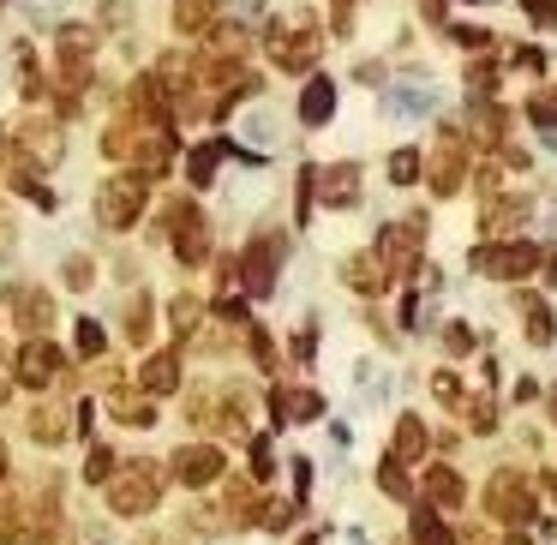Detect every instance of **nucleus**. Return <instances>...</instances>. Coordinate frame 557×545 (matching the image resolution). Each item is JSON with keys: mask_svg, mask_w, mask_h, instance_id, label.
<instances>
[{"mask_svg": "<svg viewBox=\"0 0 557 545\" xmlns=\"http://www.w3.org/2000/svg\"><path fill=\"white\" fill-rule=\"evenodd\" d=\"M42 450H54V444H66V432H72V420H66V408H30V426H24Z\"/></svg>", "mask_w": 557, "mask_h": 545, "instance_id": "a211bd4d", "label": "nucleus"}, {"mask_svg": "<svg viewBox=\"0 0 557 545\" xmlns=\"http://www.w3.org/2000/svg\"><path fill=\"white\" fill-rule=\"evenodd\" d=\"M246 354H252L258 366H270V336H264L258 324H246Z\"/></svg>", "mask_w": 557, "mask_h": 545, "instance_id": "4c0bfd02", "label": "nucleus"}, {"mask_svg": "<svg viewBox=\"0 0 557 545\" xmlns=\"http://www.w3.org/2000/svg\"><path fill=\"white\" fill-rule=\"evenodd\" d=\"M270 54H276L282 72H306L312 54H318V42L306 30H294V24H270Z\"/></svg>", "mask_w": 557, "mask_h": 545, "instance_id": "9b49d317", "label": "nucleus"}, {"mask_svg": "<svg viewBox=\"0 0 557 545\" xmlns=\"http://www.w3.org/2000/svg\"><path fill=\"white\" fill-rule=\"evenodd\" d=\"M216 150H222V144H198V150L186 156V174H192V186H210V174H216Z\"/></svg>", "mask_w": 557, "mask_h": 545, "instance_id": "cd10ccee", "label": "nucleus"}, {"mask_svg": "<svg viewBox=\"0 0 557 545\" xmlns=\"http://www.w3.org/2000/svg\"><path fill=\"white\" fill-rule=\"evenodd\" d=\"M174 390H180V354L162 348V354H150V360L138 366V396L162 402V396H174Z\"/></svg>", "mask_w": 557, "mask_h": 545, "instance_id": "f8f14e48", "label": "nucleus"}, {"mask_svg": "<svg viewBox=\"0 0 557 545\" xmlns=\"http://www.w3.org/2000/svg\"><path fill=\"white\" fill-rule=\"evenodd\" d=\"M102 408H108L120 426H132V432H150V426H156V402L138 396V390H126V384H114V390L102 396Z\"/></svg>", "mask_w": 557, "mask_h": 545, "instance_id": "ddd939ff", "label": "nucleus"}, {"mask_svg": "<svg viewBox=\"0 0 557 545\" xmlns=\"http://www.w3.org/2000/svg\"><path fill=\"white\" fill-rule=\"evenodd\" d=\"M114 468H120V456H114L108 444H90V462H84V480H90V486H102V480H108Z\"/></svg>", "mask_w": 557, "mask_h": 545, "instance_id": "c85d7f7f", "label": "nucleus"}, {"mask_svg": "<svg viewBox=\"0 0 557 545\" xmlns=\"http://www.w3.org/2000/svg\"><path fill=\"white\" fill-rule=\"evenodd\" d=\"M378 486H384L390 498H408V474H402V462H390V456H384V468H378Z\"/></svg>", "mask_w": 557, "mask_h": 545, "instance_id": "473e14b6", "label": "nucleus"}, {"mask_svg": "<svg viewBox=\"0 0 557 545\" xmlns=\"http://www.w3.org/2000/svg\"><path fill=\"white\" fill-rule=\"evenodd\" d=\"M198 318H204V306H198L192 294H180V300L168 306V324H174V336H198Z\"/></svg>", "mask_w": 557, "mask_h": 545, "instance_id": "393cba45", "label": "nucleus"}, {"mask_svg": "<svg viewBox=\"0 0 557 545\" xmlns=\"http://www.w3.org/2000/svg\"><path fill=\"white\" fill-rule=\"evenodd\" d=\"M324 204H330V210H348V204H360V168H354V162H336V168H324Z\"/></svg>", "mask_w": 557, "mask_h": 545, "instance_id": "2eb2a0df", "label": "nucleus"}, {"mask_svg": "<svg viewBox=\"0 0 557 545\" xmlns=\"http://www.w3.org/2000/svg\"><path fill=\"white\" fill-rule=\"evenodd\" d=\"M474 270L480 276H498V282H522L540 270V246L534 240H498V246H480L474 252Z\"/></svg>", "mask_w": 557, "mask_h": 545, "instance_id": "39448f33", "label": "nucleus"}, {"mask_svg": "<svg viewBox=\"0 0 557 545\" xmlns=\"http://www.w3.org/2000/svg\"><path fill=\"white\" fill-rule=\"evenodd\" d=\"M546 492H552V504H557V474H546Z\"/></svg>", "mask_w": 557, "mask_h": 545, "instance_id": "a18cd8bd", "label": "nucleus"}, {"mask_svg": "<svg viewBox=\"0 0 557 545\" xmlns=\"http://www.w3.org/2000/svg\"><path fill=\"white\" fill-rule=\"evenodd\" d=\"M462 498H468V486H462L456 468H432L426 474V510H456Z\"/></svg>", "mask_w": 557, "mask_h": 545, "instance_id": "f3484780", "label": "nucleus"}, {"mask_svg": "<svg viewBox=\"0 0 557 545\" xmlns=\"http://www.w3.org/2000/svg\"><path fill=\"white\" fill-rule=\"evenodd\" d=\"M126 342H150V294H132L126 300Z\"/></svg>", "mask_w": 557, "mask_h": 545, "instance_id": "5701e85b", "label": "nucleus"}, {"mask_svg": "<svg viewBox=\"0 0 557 545\" xmlns=\"http://www.w3.org/2000/svg\"><path fill=\"white\" fill-rule=\"evenodd\" d=\"M0 486H6V444H0Z\"/></svg>", "mask_w": 557, "mask_h": 545, "instance_id": "de8ad7c7", "label": "nucleus"}, {"mask_svg": "<svg viewBox=\"0 0 557 545\" xmlns=\"http://www.w3.org/2000/svg\"><path fill=\"white\" fill-rule=\"evenodd\" d=\"M330 18H336V30L348 36V24H354V0H330Z\"/></svg>", "mask_w": 557, "mask_h": 545, "instance_id": "a19ab883", "label": "nucleus"}, {"mask_svg": "<svg viewBox=\"0 0 557 545\" xmlns=\"http://www.w3.org/2000/svg\"><path fill=\"white\" fill-rule=\"evenodd\" d=\"M330 108H336V84H330V78H312L306 96H300V120H306V126H324Z\"/></svg>", "mask_w": 557, "mask_h": 545, "instance_id": "4be33fe9", "label": "nucleus"}, {"mask_svg": "<svg viewBox=\"0 0 557 545\" xmlns=\"http://www.w3.org/2000/svg\"><path fill=\"white\" fill-rule=\"evenodd\" d=\"M102 348H108V336H102V324H96V318H78V354H84V360H96Z\"/></svg>", "mask_w": 557, "mask_h": 545, "instance_id": "7c9ffc66", "label": "nucleus"}, {"mask_svg": "<svg viewBox=\"0 0 557 545\" xmlns=\"http://www.w3.org/2000/svg\"><path fill=\"white\" fill-rule=\"evenodd\" d=\"M210 12H216V0H180V6H174V24L192 36V30H204V24H210Z\"/></svg>", "mask_w": 557, "mask_h": 545, "instance_id": "bb28decb", "label": "nucleus"}, {"mask_svg": "<svg viewBox=\"0 0 557 545\" xmlns=\"http://www.w3.org/2000/svg\"><path fill=\"white\" fill-rule=\"evenodd\" d=\"M6 240H12V228H6V222H0V252H6Z\"/></svg>", "mask_w": 557, "mask_h": 545, "instance_id": "49530a36", "label": "nucleus"}, {"mask_svg": "<svg viewBox=\"0 0 557 545\" xmlns=\"http://www.w3.org/2000/svg\"><path fill=\"white\" fill-rule=\"evenodd\" d=\"M48 545H72V534H54V540H48Z\"/></svg>", "mask_w": 557, "mask_h": 545, "instance_id": "09e8293b", "label": "nucleus"}, {"mask_svg": "<svg viewBox=\"0 0 557 545\" xmlns=\"http://www.w3.org/2000/svg\"><path fill=\"white\" fill-rule=\"evenodd\" d=\"M342 282H348L354 294H384V282H390V276H384V264H378V258H366V252H360V258H348V264H342Z\"/></svg>", "mask_w": 557, "mask_h": 545, "instance_id": "412c9836", "label": "nucleus"}, {"mask_svg": "<svg viewBox=\"0 0 557 545\" xmlns=\"http://www.w3.org/2000/svg\"><path fill=\"white\" fill-rule=\"evenodd\" d=\"M528 18H534L540 30H552L557 24V0H528Z\"/></svg>", "mask_w": 557, "mask_h": 545, "instance_id": "ea45409f", "label": "nucleus"}, {"mask_svg": "<svg viewBox=\"0 0 557 545\" xmlns=\"http://www.w3.org/2000/svg\"><path fill=\"white\" fill-rule=\"evenodd\" d=\"M528 216V198H486V228H510Z\"/></svg>", "mask_w": 557, "mask_h": 545, "instance_id": "b1692460", "label": "nucleus"}, {"mask_svg": "<svg viewBox=\"0 0 557 545\" xmlns=\"http://www.w3.org/2000/svg\"><path fill=\"white\" fill-rule=\"evenodd\" d=\"M414 174H420V156H414V150H396V156H390V180H396V186H408Z\"/></svg>", "mask_w": 557, "mask_h": 545, "instance_id": "72a5a7b5", "label": "nucleus"}, {"mask_svg": "<svg viewBox=\"0 0 557 545\" xmlns=\"http://www.w3.org/2000/svg\"><path fill=\"white\" fill-rule=\"evenodd\" d=\"M6 396H12V372H0V402H6Z\"/></svg>", "mask_w": 557, "mask_h": 545, "instance_id": "c03bdc74", "label": "nucleus"}, {"mask_svg": "<svg viewBox=\"0 0 557 545\" xmlns=\"http://www.w3.org/2000/svg\"><path fill=\"white\" fill-rule=\"evenodd\" d=\"M276 270H282V234H258V240L246 246V258H240V282H246V294H252V300H270Z\"/></svg>", "mask_w": 557, "mask_h": 545, "instance_id": "423d86ee", "label": "nucleus"}, {"mask_svg": "<svg viewBox=\"0 0 557 545\" xmlns=\"http://www.w3.org/2000/svg\"><path fill=\"white\" fill-rule=\"evenodd\" d=\"M540 258H546V282L557 288V246H552V252H540Z\"/></svg>", "mask_w": 557, "mask_h": 545, "instance_id": "79ce46f5", "label": "nucleus"}, {"mask_svg": "<svg viewBox=\"0 0 557 545\" xmlns=\"http://www.w3.org/2000/svg\"><path fill=\"white\" fill-rule=\"evenodd\" d=\"M414 545H456V534L438 522V510H420L414 516Z\"/></svg>", "mask_w": 557, "mask_h": 545, "instance_id": "a878e982", "label": "nucleus"}, {"mask_svg": "<svg viewBox=\"0 0 557 545\" xmlns=\"http://www.w3.org/2000/svg\"><path fill=\"white\" fill-rule=\"evenodd\" d=\"M144 198H150V180H144V174H114V180L96 192V222H102L108 234H126V228L138 222Z\"/></svg>", "mask_w": 557, "mask_h": 545, "instance_id": "f03ea898", "label": "nucleus"}, {"mask_svg": "<svg viewBox=\"0 0 557 545\" xmlns=\"http://www.w3.org/2000/svg\"><path fill=\"white\" fill-rule=\"evenodd\" d=\"M420 240H426V222L420 216H402V222H390L378 234V264H384L390 282H408L420 270Z\"/></svg>", "mask_w": 557, "mask_h": 545, "instance_id": "20e7f679", "label": "nucleus"}, {"mask_svg": "<svg viewBox=\"0 0 557 545\" xmlns=\"http://www.w3.org/2000/svg\"><path fill=\"white\" fill-rule=\"evenodd\" d=\"M444 348H450V354H468V348H474V330H468V324H450V330H444Z\"/></svg>", "mask_w": 557, "mask_h": 545, "instance_id": "58836bf2", "label": "nucleus"}, {"mask_svg": "<svg viewBox=\"0 0 557 545\" xmlns=\"http://www.w3.org/2000/svg\"><path fill=\"white\" fill-rule=\"evenodd\" d=\"M456 408H462V420H468L474 432H492V426H498V402H486V396H480V402H456Z\"/></svg>", "mask_w": 557, "mask_h": 545, "instance_id": "c756f323", "label": "nucleus"}, {"mask_svg": "<svg viewBox=\"0 0 557 545\" xmlns=\"http://www.w3.org/2000/svg\"><path fill=\"white\" fill-rule=\"evenodd\" d=\"M222 450L216 444H186V450H174V480L180 486H192V492H204V486H216L222 480Z\"/></svg>", "mask_w": 557, "mask_h": 545, "instance_id": "1a4fd4ad", "label": "nucleus"}, {"mask_svg": "<svg viewBox=\"0 0 557 545\" xmlns=\"http://www.w3.org/2000/svg\"><path fill=\"white\" fill-rule=\"evenodd\" d=\"M486 516H492V522H510V528H528V522H540V504H534V486H528V474H516V468L492 474V486H486Z\"/></svg>", "mask_w": 557, "mask_h": 545, "instance_id": "7ed1b4c3", "label": "nucleus"}, {"mask_svg": "<svg viewBox=\"0 0 557 545\" xmlns=\"http://www.w3.org/2000/svg\"><path fill=\"white\" fill-rule=\"evenodd\" d=\"M546 414H552V426H557V384L546 390Z\"/></svg>", "mask_w": 557, "mask_h": 545, "instance_id": "37998d69", "label": "nucleus"}, {"mask_svg": "<svg viewBox=\"0 0 557 545\" xmlns=\"http://www.w3.org/2000/svg\"><path fill=\"white\" fill-rule=\"evenodd\" d=\"M66 372V354L54 348V342H42V336H30L24 348H18V360H12V378L24 384V390H42V384H54Z\"/></svg>", "mask_w": 557, "mask_h": 545, "instance_id": "0eeeda50", "label": "nucleus"}, {"mask_svg": "<svg viewBox=\"0 0 557 545\" xmlns=\"http://www.w3.org/2000/svg\"><path fill=\"white\" fill-rule=\"evenodd\" d=\"M516 306H522V318H528V342H534V348H552V342H557L552 306H546V300H534V294H522Z\"/></svg>", "mask_w": 557, "mask_h": 545, "instance_id": "aec40b11", "label": "nucleus"}, {"mask_svg": "<svg viewBox=\"0 0 557 545\" xmlns=\"http://www.w3.org/2000/svg\"><path fill=\"white\" fill-rule=\"evenodd\" d=\"M420 456H426V426H420L414 414H402V420H396V438H390V462L408 468V462H420Z\"/></svg>", "mask_w": 557, "mask_h": 545, "instance_id": "6ab92c4d", "label": "nucleus"}, {"mask_svg": "<svg viewBox=\"0 0 557 545\" xmlns=\"http://www.w3.org/2000/svg\"><path fill=\"white\" fill-rule=\"evenodd\" d=\"M258 522H264L270 534H288V522H294V504H282V498H270V504L258 510Z\"/></svg>", "mask_w": 557, "mask_h": 545, "instance_id": "2f4dec72", "label": "nucleus"}, {"mask_svg": "<svg viewBox=\"0 0 557 545\" xmlns=\"http://www.w3.org/2000/svg\"><path fill=\"white\" fill-rule=\"evenodd\" d=\"M168 216H174V228H168V234H174V258H180L186 270H198V264L210 258V222H204L192 204H174Z\"/></svg>", "mask_w": 557, "mask_h": 545, "instance_id": "6e6552de", "label": "nucleus"}, {"mask_svg": "<svg viewBox=\"0 0 557 545\" xmlns=\"http://www.w3.org/2000/svg\"><path fill=\"white\" fill-rule=\"evenodd\" d=\"M6 306H12V318H18L24 330H42V324H54V300H48L42 288H30V282L6 288Z\"/></svg>", "mask_w": 557, "mask_h": 545, "instance_id": "4468645a", "label": "nucleus"}, {"mask_svg": "<svg viewBox=\"0 0 557 545\" xmlns=\"http://www.w3.org/2000/svg\"><path fill=\"white\" fill-rule=\"evenodd\" d=\"M270 414L276 420H318L324 402H318V390H270Z\"/></svg>", "mask_w": 557, "mask_h": 545, "instance_id": "dca6fc26", "label": "nucleus"}, {"mask_svg": "<svg viewBox=\"0 0 557 545\" xmlns=\"http://www.w3.org/2000/svg\"><path fill=\"white\" fill-rule=\"evenodd\" d=\"M60 276H66V288H72V294H84L96 270H90V258H66V270H60Z\"/></svg>", "mask_w": 557, "mask_h": 545, "instance_id": "f704fd0d", "label": "nucleus"}, {"mask_svg": "<svg viewBox=\"0 0 557 545\" xmlns=\"http://www.w3.org/2000/svg\"><path fill=\"white\" fill-rule=\"evenodd\" d=\"M462 168H468L462 138H456V132H444V138H438V150H432V174H426V180H432V192H438V198H456V192H462Z\"/></svg>", "mask_w": 557, "mask_h": 545, "instance_id": "9d476101", "label": "nucleus"}, {"mask_svg": "<svg viewBox=\"0 0 557 545\" xmlns=\"http://www.w3.org/2000/svg\"><path fill=\"white\" fill-rule=\"evenodd\" d=\"M528 114H534L540 126H557V90H534V102H528Z\"/></svg>", "mask_w": 557, "mask_h": 545, "instance_id": "e433bc0d", "label": "nucleus"}, {"mask_svg": "<svg viewBox=\"0 0 557 545\" xmlns=\"http://www.w3.org/2000/svg\"><path fill=\"white\" fill-rule=\"evenodd\" d=\"M432 396H438L444 408H456V402H462V378H456V372H438V378H432Z\"/></svg>", "mask_w": 557, "mask_h": 545, "instance_id": "c9c22d12", "label": "nucleus"}, {"mask_svg": "<svg viewBox=\"0 0 557 545\" xmlns=\"http://www.w3.org/2000/svg\"><path fill=\"white\" fill-rule=\"evenodd\" d=\"M162 486H168V474H162L156 462H126V468H114V474L102 480L114 516H150V510L162 504Z\"/></svg>", "mask_w": 557, "mask_h": 545, "instance_id": "f257e3e1", "label": "nucleus"}]
</instances>
